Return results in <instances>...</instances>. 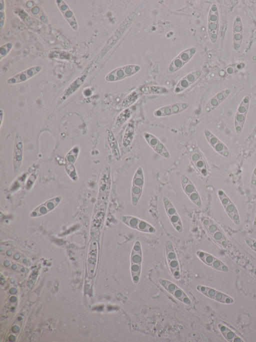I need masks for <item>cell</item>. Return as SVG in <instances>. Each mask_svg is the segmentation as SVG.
I'll return each mask as SVG.
<instances>
[{
	"mask_svg": "<svg viewBox=\"0 0 256 342\" xmlns=\"http://www.w3.org/2000/svg\"><path fill=\"white\" fill-rule=\"evenodd\" d=\"M142 260L140 243L136 241L134 243L130 254V273L132 282L138 283L140 280Z\"/></svg>",
	"mask_w": 256,
	"mask_h": 342,
	"instance_id": "obj_1",
	"label": "cell"
},
{
	"mask_svg": "<svg viewBox=\"0 0 256 342\" xmlns=\"http://www.w3.org/2000/svg\"><path fill=\"white\" fill-rule=\"evenodd\" d=\"M197 51L195 47L188 48L180 52L170 63L166 70L168 74L174 73L181 69L194 55Z\"/></svg>",
	"mask_w": 256,
	"mask_h": 342,
	"instance_id": "obj_2",
	"label": "cell"
},
{
	"mask_svg": "<svg viewBox=\"0 0 256 342\" xmlns=\"http://www.w3.org/2000/svg\"><path fill=\"white\" fill-rule=\"evenodd\" d=\"M202 221L203 226L212 239L222 247H226L228 245L227 240L218 224L208 217L202 218Z\"/></svg>",
	"mask_w": 256,
	"mask_h": 342,
	"instance_id": "obj_3",
	"label": "cell"
},
{
	"mask_svg": "<svg viewBox=\"0 0 256 342\" xmlns=\"http://www.w3.org/2000/svg\"><path fill=\"white\" fill-rule=\"evenodd\" d=\"M140 70V66L136 64L126 65L117 68L110 73L105 77L108 82H115L131 76Z\"/></svg>",
	"mask_w": 256,
	"mask_h": 342,
	"instance_id": "obj_4",
	"label": "cell"
},
{
	"mask_svg": "<svg viewBox=\"0 0 256 342\" xmlns=\"http://www.w3.org/2000/svg\"><path fill=\"white\" fill-rule=\"evenodd\" d=\"M208 32L210 40L212 43H215L218 39L219 31V15L216 4L210 7L208 17Z\"/></svg>",
	"mask_w": 256,
	"mask_h": 342,
	"instance_id": "obj_5",
	"label": "cell"
},
{
	"mask_svg": "<svg viewBox=\"0 0 256 342\" xmlns=\"http://www.w3.org/2000/svg\"><path fill=\"white\" fill-rule=\"evenodd\" d=\"M217 194L226 214L235 224L239 225L240 218L234 204L222 190H218Z\"/></svg>",
	"mask_w": 256,
	"mask_h": 342,
	"instance_id": "obj_6",
	"label": "cell"
},
{
	"mask_svg": "<svg viewBox=\"0 0 256 342\" xmlns=\"http://www.w3.org/2000/svg\"><path fill=\"white\" fill-rule=\"evenodd\" d=\"M250 97L246 96L240 103L234 118L235 131L237 134L242 132L246 119L250 105Z\"/></svg>",
	"mask_w": 256,
	"mask_h": 342,
	"instance_id": "obj_7",
	"label": "cell"
},
{
	"mask_svg": "<svg viewBox=\"0 0 256 342\" xmlns=\"http://www.w3.org/2000/svg\"><path fill=\"white\" fill-rule=\"evenodd\" d=\"M144 185V176L142 169L139 167L134 175L131 189L132 203L133 206L138 204L142 194Z\"/></svg>",
	"mask_w": 256,
	"mask_h": 342,
	"instance_id": "obj_8",
	"label": "cell"
},
{
	"mask_svg": "<svg viewBox=\"0 0 256 342\" xmlns=\"http://www.w3.org/2000/svg\"><path fill=\"white\" fill-rule=\"evenodd\" d=\"M120 219L129 227L140 232L154 233L156 229L149 223L139 218L130 216H121Z\"/></svg>",
	"mask_w": 256,
	"mask_h": 342,
	"instance_id": "obj_9",
	"label": "cell"
},
{
	"mask_svg": "<svg viewBox=\"0 0 256 342\" xmlns=\"http://www.w3.org/2000/svg\"><path fill=\"white\" fill-rule=\"evenodd\" d=\"M165 246L166 255L168 267L172 276L178 280L180 277V269L174 247L169 240L166 242Z\"/></svg>",
	"mask_w": 256,
	"mask_h": 342,
	"instance_id": "obj_10",
	"label": "cell"
},
{
	"mask_svg": "<svg viewBox=\"0 0 256 342\" xmlns=\"http://www.w3.org/2000/svg\"><path fill=\"white\" fill-rule=\"evenodd\" d=\"M158 282L168 293L171 294L176 299L186 305H190L191 303L189 297L175 283L168 280L162 278L160 279Z\"/></svg>",
	"mask_w": 256,
	"mask_h": 342,
	"instance_id": "obj_11",
	"label": "cell"
},
{
	"mask_svg": "<svg viewBox=\"0 0 256 342\" xmlns=\"http://www.w3.org/2000/svg\"><path fill=\"white\" fill-rule=\"evenodd\" d=\"M180 183L184 193L190 201L198 207H201L202 203L199 193L190 180L185 175L180 177Z\"/></svg>",
	"mask_w": 256,
	"mask_h": 342,
	"instance_id": "obj_12",
	"label": "cell"
},
{
	"mask_svg": "<svg viewBox=\"0 0 256 342\" xmlns=\"http://www.w3.org/2000/svg\"><path fill=\"white\" fill-rule=\"evenodd\" d=\"M23 155V139L20 134L18 133L15 136L12 156L13 168L15 174H17L20 168Z\"/></svg>",
	"mask_w": 256,
	"mask_h": 342,
	"instance_id": "obj_13",
	"label": "cell"
},
{
	"mask_svg": "<svg viewBox=\"0 0 256 342\" xmlns=\"http://www.w3.org/2000/svg\"><path fill=\"white\" fill-rule=\"evenodd\" d=\"M162 201L166 212L173 227L177 232H182V224L175 207L170 200L166 197L162 198Z\"/></svg>",
	"mask_w": 256,
	"mask_h": 342,
	"instance_id": "obj_14",
	"label": "cell"
},
{
	"mask_svg": "<svg viewBox=\"0 0 256 342\" xmlns=\"http://www.w3.org/2000/svg\"><path fill=\"white\" fill-rule=\"evenodd\" d=\"M42 70V66L40 65H36L28 68L8 78L6 83L10 85H14L26 82L39 73Z\"/></svg>",
	"mask_w": 256,
	"mask_h": 342,
	"instance_id": "obj_15",
	"label": "cell"
},
{
	"mask_svg": "<svg viewBox=\"0 0 256 342\" xmlns=\"http://www.w3.org/2000/svg\"><path fill=\"white\" fill-rule=\"evenodd\" d=\"M196 288L198 291L206 297L219 302L231 304L234 302L231 297L214 288L201 285H197Z\"/></svg>",
	"mask_w": 256,
	"mask_h": 342,
	"instance_id": "obj_16",
	"label": "cell"
},
{
	"mask_svg": "<svg viewBox=\"0 0 256 342\" xmlns=\"http://www.w3.org/2000/svg\"><path fill=\"white\" fill-rule=\"evenodd\" d=\"M204 134L208 142L216 152L225 157H230L231 154L228 148L211 131L206 129Z\"/></svg>",
	"mask_w": 256,
	"mask_h": 342,
	"instance_id": "obj_17",
	"label": "cell"
},
{
	"mask_svg": "<svg viewBox=\"0 0 256 342\" xmlns=\"http://www.w3.org/2000/svg\"><path fill=\"white\" fill-rule=\"evenodd\" d=\"M196 254L204 264L212 268L223 272L228 271V266L213 255L202 251H198Z\"/></svg>",
	"mask_w": 256,
	"mask_h": 342,
	"instance_id": "obj_18",
	"label": "cell"
},
{
	"mask_svg": "<svg viewBox=\"0 0 256 342\" xmlns=\"http://www.w3.org/2000/svg\"><path fill=\"white\" fill-rule=\"evenodd\" d=\"M188 107L189 104L186 102L175 103L156 109L154 112V114L156 117L168 116L179 113Z\"/></svg>",
	"mask_w": 256,
	"mask_h": 342,
	"instance_id": "obj_19",
	"label": "cell"
},
{
	"mask_svg": "<svg viewBox=\"0 0 256 342\" xmlns=\"http://www.w3.org/2000/svg\"><path fill=\"white\" fill-rule=\"evenodd\" d=\"M62 197L56 196L47 200L35 208L30 214L32 218L38 217L46 214L54 210L60 202Z\"/></svg>",
	"mask_w": 256,
	"mask_h": 342,
	"instance_id": "obj_20",
	"label": "cell"
},
{
	"mask_svg": "<svg viewBox=\"0 0 256 342\" xmlns=\"http://www.w3.org/2000/svg\"><path fill=\"white\" fill-rule=\"evenodd\" d=\"M56 5L62 14L64 19L69 24L70 27L74 30L78 29V24L76 18L66 3L62 0L56 1Z\"/></svg>",
	"mask_w": 256,
	"mask_h": 342,
	"instance_id": "obj_21",
	"label": "cell"
},
{
	"mask_svg": "<svg viewBox=\"0 0 256 342\" xmlns=\"http://www.w3.org/2000/svg\"><path fill=\"white\" fill-rule=\"evenodd\" d=\"M202 73L203 71L201 70H198L188 73L179 81L174 89V92L179 93L188 88L190 85L195 82L202 75Z\"/></svg>",
	"mask_w": 256,
	"mask_h": 342,
	"instance_id": "obj_22",
	"label": "cell"
},
{
	"mask_svg": "<svg viewBox=\"0 0 256 342\" xmlns=\"http://www.w3.org/2000/svg\"><path fill=\"white\" fill-rule=\"evenodd\" d=\"M143 135L148 143L157 153L165 158L170 157L166 147L156 136L148 132H144Z\"/></svg>",
	"mask_w": 256,
	"mask_h": 342,
	"instance_id": "obj_23",
	"label": "cell"
},
{
	"mask_svg": "<svg viewBox=\"0 0 256 342\" xmlns=\"http://www.w3.org/2000/svg\"><path fill=\"white\" fill-rule=\"evenodd\" d=\"M243 26L241 18L237 16L234 19L232 27V42L234 50H239L243 38Z\"/></svg>",
	"mask_w": 256,
	"mask_h": 342,
	"instance_id": "obj_24",
	"label": "cell"
},
{
	"mask_svg": "<svg viewBox=\"0 0 256 342\" xmlns=\"http://www.w3.org/2000/svg\"><path fill=\"white\" fill-rule=\"evenodd\" d=\"M231 89L226 88L217 93L207 102L204 108V111L210 112L217 107L230 94Z\"/></svg>",
	"mask_w": 256,
	"mask_h": 342,
	"instance_id": "obj_25",
	"label": "cell"
},
{
	"mask_svg": "<svg viewBox=\"0 0 256 342\" xmlns=\"http://www.w3.org/2000/svg\"><path fill=\"white\" fill-rule=\"evenodd\" d=\"M244 66L243 63L234 64L213 72L210 74L211 78H224L235 73Z\"/></svg>",
	"mask_w": 256,
	"mask_h": 342,
	"instance_id": "obj_26",
	"label": "cell"
},
{
	"mask_svg": "<svg viewBox=\"0 0 256 342\" xmlns=\"http://www.w3.org/2000/svg\"><path fill=\"white\" fill-rule=\"evenodd\" d=\"M110 167H106L102 173L100 181L98 201H100L108 191L110 183Z\"/></svg>",
	"mask_w": 256,
	"mask_h": 342,
	"instance_id": "obj_27",
	"label": "cell"
},
{
	"mask_svg": "<svg viewBox=\"0 0 256 342\" xmlns=\"http://www.w3.org/2000/svg\"><path fill=\"white\" fill-rule=\"evenodd\" d=\"M190 158L200 174L204 177L206 176L208 170L206 163L201 154L196 149H194L190 153Z\"/></svg>",
	"mask_w": 256,
	"mask_h": 342,
	"instance_id": "obj_28",
	"label": "cell"
},
{
	"mask_svg": "<svg viewBox=\"0 0 256 342\" xmlns=\"http://www.w3.org/2000/svg\"><path fill=\"white\" fill-rule=\"evenodd\" d=\"M106 133L108 145L113 155L117 160H120V154L118 143L112 131L108 128L106 129Z\"/></svg>",
	"mask_w": 256,
	"mask_h": 342,
	"instance_id": "obj_29",
	"label": "cell"
},
{
	"mask_svg": "<svg viewBox=\"0 0 256 342\" xmlns=\"http://www.w3.org/2000/svg\"><path fill=\"white\" fill-rule=\"evenodd\" d=\"M98 245L96 241H93L90 247L88 256V266L90 272L94 271L97 257H98Z\"/></svg>",
	"mask_w": 256,
	"mask_h": 342,
	"instance_id": "obj_30",
	"label": "cell"
},
{
	"mask_svg": "<svg viewBox=\"0 0 256 342\" xmlns=\"http://www.w3.org/2000/svg\"><path fill=\"white\" fill-rule=\"evenodd\" d=\"M218 328H219L220 332L224 335V336L228 341L231 342H243L244 340L236 334L234 331H232L229 328L226 326L222 324H218Z\"/></svg>",
	"mask_w": 256,
	"mask_h": 342,
	"instance_id": "obj_31",
	"label": "cell"
},
{
	"mask_svg": "<svg viewBox=\"0 0 256 342\" xmlns=\"http://www.w3.org/2000/svg\"><path fill=\"white\" fill-rule=\"evenodd\" d=\"M134 125L132 123H129L126 129L122 139V145L125 148H128L132 144L134 136Z\"/></svg>",
	"mask_w": 256,
	"mask_h": 342,
	"instance_id": "obj_32",
	"label": "cell"
},
{
	"mask_svg": "<svg viewBox=\"0 0 256 342\" xmlns=\"http://www.w3.org/2000/svg\"><path fill=\"white\" fill-rule=\"evenodd\" d=\"M140 92L144 94H160L166 92V89L161 86H144L140 88Z\"/></svg>",
	"mask_w": 256,
	"mask_h": 342,
	"instance_id": "obj_33",
	"label": "cell"
},
{
	"mask_svg": "<svg viewBox=\"0 0 256 342\" xmlns=\"http://www.w3.org/2000/svg\"><path fill=\"white\" fill-rule=\"evenodd\" d=\"M131 114L132 110L130 108L124 110L118 116L115 121V125L117 127L120 126L130 117Z\"/></svg>",
	"mask_w": 256,
	"mask_h": 342,
	"instance_id": "obj_34",
	"label": "cell"
},
{
	"mask_svg": "<svg viewBox=\"0 0 256 342\" xmlns=\"http://www.w3.org/2000/svg\"><path fill=\"white\" fill-rule=\"evenodd\" d=\"M138 93L136 91L131 93L122 100V106L124 108L130 106L138 99Z\"/></svg>",
	"mask_w": 256,
	"mask_h": 342,
	"instance_id": "obj_35",
	"label": "cell"
},
{
	"mask_svg": "<svg viewBox=\"0 0 256 342\" xmlns=\"http://www.w3.org/2000/svg\"><path fill=\"white\" fill-rule=\"evenodd\" d=\"M13 44L11 42L6 43L1 46L0 48V60L5 58L11 51L13 48Z\"/></svg>",
	"mask_w": 256,
	"mask_h": 342,
	"instance_id": "obj_36",
	"label": "cell"
},
{
	"mask_svg": "<svg viewBox=\"0 0 256 342\" xmlns=\"http://www.w3.org/2000/svg\"><path fill=\"white\" fill-rule=\"evenodd\" d=\"M5 9V1L3 0L0 1V29L1 30L4 28L6 22Z\"/></svg>",
	"mask_w": 256,
	"mask_h": 342,
	"instance_id": "obj_37",
	"label": "cell"
},
{
	"mask_svg": "<svg viewBox=\"0 0 256 342\" xmlns=\"http://www.w3.org/2000/svg\"><path fill=\"white\" fill-rule=\"evenodd\" d=\"M246 244L254 251L256 252V240L250 238L246 237L244 239Z\"/></svg>",
	"mask_w": 256,
	"mask_h": 342,
	"instance_id": "obj_38",
	"label": "cell"
},
{
	"mask_svg": "<svg viewBox=\"0 0 256 342\" xmlns=\"http://www.w3.org/2000/svg\"><path fill=\"white\" fill-rule=\"evenodd\" d=\"M250 185L252 188H254L256 186V166L254 168L252 173Z\"/></svg>",
	"mask_w": 256,
	"mask_h": 342,
	"instance_id": "obj_39",
	"label": "cell"
},
{
	"mask_svg": "<svg viewBox=\"0 0 256 342\" xmlns=\"http://www.w3.org/2000/svg\"><path fill=\"white\" fill-rule=\"evenodd\" d=\"M250 62L252 63H254L256 62V48H255L250 59Z\"/></svg>",
	"mask_w": 256,
	"mask_h": 342,
	"instance_id": "obj_40",
	"label": "cell"
},
{
	"mask_svg": "<svg viewBox=\"0 0 256 342\" xmlns=\"http://www.w3.org/2000/svg\"><path fill=\"white\" fill-rule=\"evenodd\" d=\"M252 227L254 228H256V217L254 219V221L253 224H252Z\"/></svg>",
	"mask_w": 256,
	"mask_h": 342,
	"instance_id": "obj_41",
	"label": "cell"
},
{
	"mask_svg": "<svg viewBox=\"0 0 256 342\" xmlns=\"http://www.w3.org/2000/svg\"><path fill=\"white\" fill-rule=\"evenodd\" d=\"M251 271L254 276L256 277V269H253Z\"/></svg>",
	"mask_w": 256,
	"mask_h": 342,
	"instance_id": "obj_42",
	"label": "cell"
}]
</instances>
